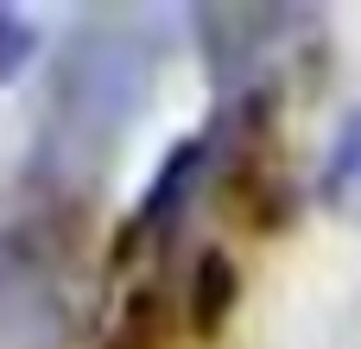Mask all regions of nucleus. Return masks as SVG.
Here are the masks:
<instances>
[{"mask_svg": "<svg viewBox=\"0 0 361 349\" xmlns=\"http://www.w3.org/2000/svg\"><path fill=\"white\" fill-rule=\"evenodd\" d=\"M235 299H241V273H235V261H228L222 248H209V254L190 267V292H184L190 331H197V337H216V331L228 324Z\"/></svg>", "mask_w": 361, "mask_h": 349, "instance_id": "1", "label": "nucleus"}, {"mask_svg": "<svg viewBox=\"0 0 361 349\" xmlns=\"http://www.w3.org/2000/svg\"><path fill=\"white\" fill-rule=\"evenodd\" d=\"M32 57H38V25L19 6H0V83H13Z\"/></svg>", "mask_w": 361, "mask_h": 349, "instance_id": "3", "label": "nucleus"}, {"mask_svg": "<svg viewBox=\"0 0 361 349\" xmlns=\"http://www.w3.org/2000/svg\"><path fill=\"white\" fill-rule=\"evenodd\" d=\"M25 273H32V242H25L19 229H0V299H6Z\"/></svg>", "mask_w": 361, "mask_h": 349, "instance_id": "4", "label": "nucleus"}, {"mask_svg": "<svg viewBox=\"0 0 361 349\" xmlns=\"http://www.w3.org/2000/svg\"><path fill=\"white\" fill-rule=\"evenodd\" d=\"M159 343H165L159 292H133L127 312H121V324H114V337H108V349H159Z\"/></svg>", "mask_w": 361, "mask_h": 349, "instance_id": "2", "label": "nucleus"}]
</instances>
